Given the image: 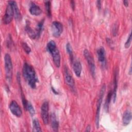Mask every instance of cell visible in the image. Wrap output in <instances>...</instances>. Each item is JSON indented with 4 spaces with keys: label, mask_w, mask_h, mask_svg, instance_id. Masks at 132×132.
<instances>
[{
    "label": "cell",
    "mask_w": 132,
    "mask_h": 132,
    "mask_svg": "<svg viewBox=\"0 0 132 132\" xmlns=\"http://www.w3.org/2000/svg\"><path fill=\"white\" fill-rule=\"evenodd\" d=\"M22 72L23 76L28 85L31 88L35 89L39 80L34 68L27 62H25L23 65Z\"/></svg>",
    "instance_id": "obj_1"
},
{
    "label": "cell",
    "mask_w": 132,
    "mask_h": 132,
    "mask_svg": "<svg viewBox=\"0 0 132 132\" xmlns=\"http://www.w3.org/2000/svg\"><path fill=\"white\" fill-rule=\"evenodd\" d=\"M123 2V4H124V5L125 7H128V1H124Z\"/></svg>",
    "instance_id": "obj_31"
},
{
    "label": "cell",
    "mask_w": 132,
    "mask_h": 132,
    "mask_svg": "<svg viewBox=\"0 0 132 132\" xmlns=\"http://www.w3.org/2000/svg\"><path fill=\"white\" fill-rule=\"evenodd\" d=\"M30 4V5L29 10L30 13L31 15L38 16L42 13V11L38 5H36V4H35L34 2H31Z\"/></svg>",
    "instance_id": "obj_13"
},
{
    "label": "cell",
    "mask_w": 132,
    "mask_h": 132,
    "mask_svg": "<svg viewBox=\"0 0 132 132\" xmlns=\"http://www.w3.org/2000/svg\"><path fill=\"white\" fill-rule=\"evenodd\" d=\"M45 7L47 16L49 18H51L52 15V13H51V4L50 1H46L45 2Z\"/></svg>",
    "instance_id": "obj_25"
},
{
    "label": "cell",
    "mask_w": 132,
    "mask_h": 132,
    "mask_svg": "<svg viewBox=\"0 0 132 132\" xmlns=\"http://www.w3.org/2000/svg\"><path fill=\"white\" fill-rule=\"evenodd\" d=\"M22 47L24 50V51L27 53V54H29L31 52V48L28 46V45L26 42H23L22 43Z\"/></svg>",
    "instance_id": "obj_26"
},
{
    "label": "cell",
    "mask_w": 132,
    "mask_h": 132,
    "mask_svg": "<svg viewBox=\"0 0 132 132\" xmlns=\"http://www.w3.org/2000/svg\"><path fill=\"white\" fill-rule=\"evenodd\" d=\"M73 70L77 77H79L80 76L82 71V66L79 61L75 60L73 62Z\"/></svg>",
    "instance_id": "obj_14"
},
{
    "label": "cell",
    "mask_w": 132,
    "mask_h": 132,
    "mask_svg": "<svg viewBox=\"0 0 132 132\" xmlns=\"http://www.w3.org/2000/svg\"><path fill=\"white\" fill-rule=\"evenodd\" d=\"M63 74H64V78L65 83L73 91H75V81L74 80L71 75V73L69 71V69L67 66L64 67L63 69Z\"/></svg>",
    "instance_id": "obj_6"
},
{
    "label": "cell",
    "mask_w": 132,
    "mask_h": 132,
    "mask_svg": "<svg viewBox=\"0 0 132 132\" xmlns=\"http://www.w3.org/2000/svg\"><path fill=\"white\" fill-rule=\"evenodd\" d=\"M118 24H114L113 26H112V34L113 35V36H116L118 34Z\"/></svg>",
    "instance_id": "obj_28"
},
{
    "label": "cell",
    "mask_w": 132,
    "mask_h": 132,
    "mask_svg": "<svg viewBox=\"0 0 132 132\" xmlns=\"http://www.w3.org/2000/svg\"><path fill=\"white\" fill-rule=\"evenodd\" d=\"M63 30L62 24L58 21L53 22L51 25V30L52 35L56 38L59 37L62 34Z\"/></svg>",
    "instance_id": "obj_8"
},
{
    "label": "cell",
    "mask_w": 132,
    "mask_h": 132,
    "mask_svg": "<svg viewBox=\"0 0 132 132\" xmlns=\"http://www.w3.org/2000/svg\"><path fill=\"white\" fill-rule=\"evenodd\" d=\"M128 74L130 75L131 74V66L130 65V68H129V72H128Z\"/></svg>",
    "instance_id": "obj_33"
},
{
    "label": "cell",
    "mask_w": 132,
    "mask_h": 132,
    "mask_svg": "<svg viewBox=\"0 0 132 132\" xmlns=\"http://www.w3.org/2000/svg\"><path fill=\"white\" fill-rule=\"evenodd\" d=\"M24 109L28 111L29 112V113H30V114L31 116H34L35 114V110L32 106V105L31 104V103L30 102L27 101L26 103V104L25 105V106L24 107Z\"/></svg>",
    "instance_id": "obj_22"
},
{
    "label": "cell",
    "mask_w": 132,
    "mask_h": 132,
    "mask_svg": "<svg viewBox=\"0 0 132 132\" xmlns=\"http://www.w3.org/2000/svg\"><path fill=\"white\" fill-rule=\"evenodd\" d=\"M112 97V91L110 90L107 95L105 102L104 107L106 112H108L109 110V105H110Z\"/></svg>",
    "instance_id": "obj_20"
},
{
    "label": "cell",
    "mask_w": 132,
    "mask_h": 132,
    "mask_svg": "<svg viewBox=\"0 0 132 132\" xmlns=\"http://www.w3.org/2000/svg\"><path fill=\"white\" fill-rule=\"evenodd\" d=\"M32 131H42L39 121L36 118L32 120Z\"/></svg>",
    "instance_id": "obj_21"
},
{
    "label": "cell",
    "mask_w": 132,
    "mask_h": 132,
    "mask_svg": "<svg viewBox=\"0 0 132 132\" xmlns=\"http://www.w3.org/2000/svg\"><path fill=\"white\" fill-rule=\"evenodd\" d=\"M50 119H51V126H52L53 130L54 131H58L59 122L57 120L56 114L54 113H52L51 114Z\"/></svg>",
    "instance_id": "obj_15"
},
{
    "label": "cell",
    "mask_w": 132,
    "mask_h": 132,
    "mask_svg": "<svg viewBox=\"0 0 132 132\" xmlns=\"http://www.w3.org/2000/svg\"><path fill=\"white\" fill-rule=\"evenodd\" d=\"M14 16V11L13 6L11 3V1L8 2V4L6 9L5 14L3 16V21L4 24H8L12 20L13 17Z\"/></svg>",
    "instance_id": "obj_5"
},
{
    "label": "cell",
    "mask_w": 132,
    "mask_h": 132,
    "mask_svg": "<svg viewBox=\"0 0 132 132\" xmlns=\"http://www.w3.org/2000/svg\"><path fill=\"white\" fill-rule=\"evenodd\" d=\"M106 89V86L104 84L100 90V92L99 94V97L98 98L97 104H96V116H95V124L97 128L99 127V123H100V110H101V107L104 96V94L105 93Z\"/></svg>",
    "instance_id": "obj_3"
},
{
    "label": "cell",
    "mask_w": 132,
    "mask_h": 132,
    "mask_svg": "<svg viewBox=\"0 0 132 132\" xmlns=\"http://www.w3.org/2000/svg\"><path fill=\"white\" fill-rule=\"evenodd\" d=\"M49 104L48 102H44L41 107V117L43 122L46 125L49 122Z\"/></svg>",
    "instance_id": "obj_7"
},
{
    "label": "cell",
    "mask_w": 132,
    "mask_h": 132,
    "mask_svg": "<svg viewBox=\"0 0 132 132\" xmlns=\"http://www.w3.org/2000/svg\"><path fill=\"white\" fill-rule=\"evenodd\" d=\"M131 120V113L129 110L124 112L122 117V123L124 126L128 125Z\"/></svg>",
    "instance_id": "obj_16"
},
{
    "label": "cell",
    "mask_w": 132,
    "mask_h": 132,
    "mask_svg": "<svg viewBox=\"0 0 132 132\" xmlns=\"http://www.w3.org/2000/svg\"><path fill=\"white\" fill-rule=\"evenodd\" d=\"M11 2L12 3V6H13V8L14 16L16 20L19 21V20H21L22 15H21V14L19 10V9L18 8V6L17 5V4L15 1H11Z\"/></svg>",
    "instance_id": "obj_17"
},
{
    "label": "cell",
    "mask_w": 132,
    "mask_h": 132,
    "mask_svg": "<svg viewBox=\"0 0 132 132\" xmlns=\"http://www.w3.org/2000/svg\"><path fill=\"white\" fill-rule=\"evenodd\" d=\"M70 5H71V8H72V9L74 10L75 9V2L73 1H71V2H70Z\"/></svg>",
    "instance_id": "obj_29"
},
{
    "label": "cell",
    "mask_w": 132,
    "mask_h": 132,
    "mask_svg": "<svg viewBox=\"0 0 132 132\" xmlns=\"http://www.w3.org/2000/svg\"><path fill=\"white\" fill-rule=\"evenodd\" d=\"M56 48V44L54 41L51 40L47 43L46 45V50L49 53L51 54Z\"/></svg>",
    "instance_id": "obj_23"
},
{
    "label": "cell",
    "mask_w": 132,
    "mask_h": 132,
    "mask_svg": "<svg viewBox=\"0 0 132 132\" xmlns=\"http://www.w3.org/2000/svg\"><path fill=\"white\" fill-rule=\"evenodd\" d=\"M4 63L6 79L8 82H10L12 76L13 65L11 58L9 54H5L4 57Z\"/></svg>",
    "instance_id": "obj_2"
},
{
    "label": "cell",
    "mask_w": 132,
    "mask_h": 132,
    "mask_svg": "<svg viewBox=\"0 0 132 132\" xmlns=\"http://www.w3.org/2000/svg\"><path fill=\"white\" fill-rule=\"evenodd\" d=\"M9 109L11 112L15 117H20L22 115V109L18 103L15 101H12L10 103Z\"/></svg>",
    "instance_id": "obj_9"
},
{
    "label": "cell",
    "mask_w": 132,
    "mask_h": 132,
    "mask_svg": "<svg viewBox=\"0 0 132 132\" xmlns=\"http://www.w3.org/2000/svg\"><path fill=\"white\" fill-rule=\"evenodd\" d=\"M53 62L57 68H59L61 64V57L59 51L57 47L51 53Z\"/></svg>",
    "instance_id": "obj_10"
},
{
    "label": "cell",
    "mask_w": 132,
    "mask_h": 132,
    "mask_svg": "<svg viewBox=\"0 0 132 132\" xmlns=\"http://www.w3.org/2000/svg\"><path fill=\"white\" fill-rule=\"evenodd\" d=\"M84 55L88 63L90 73L92 77H94L95 75V65L94 59L92 55L90 54V53L87 49L84 50Z\"/></svg>",
    "instance_id": "obj_4"
},
{
    "label": "cell",
    "mask_w": 132,
    "mask_h": 132,
    "mask_svg": "<svg viewBox=\"0 0 132 132\" xmlns=\"http://www.w3.org/2000/svg\"><path fill=\"white\" fill-rule=\"evenodd\" d=\"M91 130V126L90 125H88L86 127V129L85 130V131H90Z\"/></svg>",
    "instance_id": "obj_32"
},
{
    "label": "cell",
    "mask_w": 132,
    "mask_h": 132,
    "mask_svg": "<svg viewBox=\"0 0 132 132\" xmlns=\"http://www.w3.org/2000/svg\"><path fill=\"white\" fill-rule=\"evenodd\" d=\"M97 55L98 61L102 64V65H105L106 64V53L103 47H100L97 49Z\"/></svg>",
    "instance_id": "obj_12"
},
{
    "label": "cell",
    "mask_w": 132,
    "mask_h": 132,
    "mask_svg": "<svg viewBox=\"0 0 132 132\" xmlns=\"http://www.w3.org/2000/svg\"><path fill=\"white\" fill-rule=\"evenodd\" d=\"M66 50L68 53V54L69 55V57L70 59V60L72 63L73 62L74 60V56H73V50L72 47L70 44V43H68L66 44Z\"/></svg>",
    "instance_id": "obj_24"
},
{
    "label": "cell",
    "mask_w": 132,
    "mask_h": 132,
    "mask_svg": "<svg viewBox=\"0 0 132 132\" xmlns=\"http://www.w3.org/2000/svg\"><path fill=\"white\" fill-rule=\"evenodd\" d=\"M44 23V21L43 19L41 20L37 25L36 30H35V32L37 35V38H39L40 37V35L43 30Z\"/></svg>",
    "instance_id": "obj_19"
},
{
    "label": "cell",
    "mask_w": 132,
    "mask_h": 132,
    "mask_svg": "<svg viewBox=\"0 0 132 132\" xmlns=\"http://www.w3.org/2000/svg\"><path fill=\"white\" fill-rule=\"evenodd\" d=\"M118 69L117 68L114 72L113 76V88L112 90V100L114 103L117 98V91L118 88Z\"/></svg>",
    "instance_id": "obj_11"
},
{
    "label": "cell",
    "mask_w": 132,
    "mask_h": 132,
    "mask_svg": "<svg viewBox=\"0 0 132 132\" xmlns=\"http://www.w3.org/2000/svg\"><path fill=\"white\" fill-rule=\"evenodd\" d=\"M131 32L129 34V36L128 37V38L125 43V47L126 48H128L129 47L130 44H131Z\"/></svg>",
    "instance_id": "obj_27"
},
{
    "label": "cell",
    "mask_w": 132,
    "mask_h": 132,
    "mask_svg": "<svg viewBox=\"0 0 132 132\" xmlns=\"http://www.w3.org/2000/svg\"><path fill=\"white\" fill-rule=\"evenodd\" d=\"M96 5L97 7V8L98 10H101V1H97L96 2Z\"/></svg>",
    "instance_id": "obj_30"
},
{
    "label": "cell",
    "mask_w": 132,
    "mask_h": 132,
    "mask_svg": "<svg viewBox=\"0 0 132 132\" xmlns=\"http://www.w3.org/2000/svg\"><path fill=\"white\" fill-rule=\"evenodd\" d=\"M25 30L30 38L33 39L37 38L35 30H34L31 28V27L29 24V22L28 21L26 22V26H25Z\"/></svg>",
    "instance_id": "obj_18"
}]
</instances>
